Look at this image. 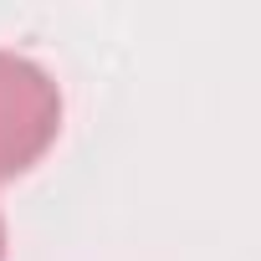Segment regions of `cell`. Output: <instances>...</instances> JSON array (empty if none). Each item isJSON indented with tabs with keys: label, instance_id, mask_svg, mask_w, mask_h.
Instances as JSON below:
<instances>
[{
	"label": "cell",
	"instance_id": "obj_2",
	"mask_svg": "<svg viewBox=\"0 0 261 261\" xmlns=\"http://www.w3.org/2000/svg\"><path fill=\"white\" fill-rule=\"evenodd\" d=\"M0 261H6V220H0Z\"/></svg>",
	"mask_w": 261,
	"mask_h": 261
},
{
	"label": "cell",
	"instance_id": "obj_1",
	"mask_svg": "<svg viewBox=\"0 0 261 261\" xmlns=\"http://www.w3.org/2000/svg\"><path fill=\"white\" fill-rule=\"evenodd\" d=\"M62 134V87L21 51L0 46V179L26 174Z\"/></svg>",
	"mask_w": 261,
	"mask_h": 261
}]
</instances>
